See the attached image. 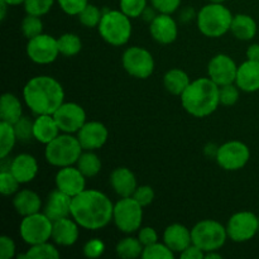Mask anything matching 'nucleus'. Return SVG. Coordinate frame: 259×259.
<instances>
[{
  "mask_svg": "<svg viewBox=\"0 0 259 259\" xmlns=\"http://www.w3.org/2000/svg\"><path fill=\"white\" fill-rule=\"evenodd\" d=\"M113 214V202L98 190H83L72 197L71 217L83 229H103L111 222Z\"/></svg>",
  "mask_w": 259,
  "mask_h": 259,
  "instance_id": "obj_1",
  "label": "nucleus"
},
{
  "mask_svg": "<svg viewBox=\"0 0 259 259\" xmlns=\"http://www.w3.org/2000/svg\"><path fill=\"white\" fill-rule=\"evenodd\" d=\"M23 96L28 108L37 115L52 114L63 104L62 85L51 76H37L25 83Z\"/></svg>",
  "mask_w": 259,
  "mask_h": 259,
  "instance_id": "obj_2",
  "label": "nucleus"
},
{
  "mask_svg": "<svg viewBox=\"0 0 259 259\" xmlns=\"http://www.w3.org/2000/svg\"><path fill=\"white\" fill-rule=\"evenodd\" d=\"M185 110L196 118H204L217 110L220 104L219 86L207 77L192 81L181 95Z\"/></svg>",
  "mask_w": 259,
  "mask_h": 259,
  "instance_id": "obj_3",
  "label": "nucleus"
},
{
  "mask_svg": "<svg viewBox=\"0 0 259 259\" xmlns=\"http://www.w3.org/2000/svg\"><path fill=\"white\" fill-rule=\"evenodd\" d=\"M233 18L234 17L227 7L218 3H210L202 7L197 14V27L206 37H222L230 30Z\"/></svg>",
  "mask_w": 259,
  "mask_h": 259,
  "instance_id": "obj_4",
  "label": "nucleus"
},
{
  "mask_svg": "<svg viewBox=\"0 0 259 259\" xmlns=\"http://www.w3.org/2000/svg\"><path fill=\"white\" fill-rule=\"evenodd\" d=\"M82 149L77 138L66 133L56 137L52 142L46 144V159L56 167L72 166L73 163H77Z\"/></svg>",
  "mask_w": 259,
  "mask_h": 259,
  "instance_id": "obj_5",
  "label": "nucleus"
},
{
  "mask_svg": "<svg viewBox=\"0 0 259 259\" xmlns=\"http://www.w3.org/2000/svg\"><path fill=\"white\" fill-rule=\"evenodd\" d=\"M99 33L111 46H123L132 35L131 18L121 10H108L103 13L99 24Z\"/></svg>",
  "mask_w": 259,
  "mask_h": 259,
  "instance_id": "obj_6",
  "label": "nucleus"
},
{
  "mask_svg": "<svg viewBox=\"0 0 259 259\" xmlns=\"http://www.w3.org/2000/svg\"><path fill=\"white\" fill-rule=\"evenodd\" d=\"M192 244L197 245L205 253L219 250L228 238L227 228L215 220H202L191 230Z\"/></svg>",
  "mask_w": 259,
  "mask_h": 259,
  "instance_id": "obj_7",
  "label": "nucleus"
},
{
  "mask_svg": "<svg viewBox=\"0 0 259 259\" xmlns=\"http://www.w3.org/2000/svg\"><path fill=\"white\" fill-rule=\"evenodd\" d=\"M142 205L133 197H121L114 205L113 220L120 232L131 234L141 229L143 210Z\"/></svg>",
  "mask_w": 259,
  "mask_h": 259,
  "instance_id": "obj_8",
  "label": "nucleus"
},
{
  "mask_svg": "<svg viewBox=\"0 0 259 259\" xmlns=\"http://www.w3.org/2000/svg\"><path fill=\"white\" fill-rule=\"evenodd\" d=\"M52 230L53 222L45 212L24 217L19 227L20 237L29 245L48 242L52 238Z\"/></svg>",
  "mask_w": 259,
  "mask_h": 259,
  "instance_id": "obj_9",
  "label": "nucleus"
},
{
  "mask_svg": "<svg viewBox=\"0 0 259 259\" xmlns=\"http://www.w3.org/2000/svg\"><path fill=\"white\" fill-rule=\"evenodd\" d=\"M123 67L133 77L148 78L154 70V60L149 51L136 46L124 52Z\"/></svg>",
  "mask_w": 259,
  "mask_h": 259,
  "instance_id": "obj_10",
  "label": "nucleus"
},
{
  "mask_svg": "<svg viewBox=\"0 0 259 259\" xmlns=\"http://www.w3.org/2000/svg\"><path fill=\"white\" fill-rule=\"evenodd\" d=\"M227 232L234 242H248L259 232L258 218L250 211L237 212L228 222Z\"/></svg>",
  "mask_w": 259,
  "mask_h": 259,
  "instance_id": "obj_11",
  "label": "nucleus"
},
{
  "mask_svg": "<svg viewBox=\"0 0 259 259\" xmlns=\"http://www.w3.org/2000/svg\"><path fill=\"white\" fill-rule=\"evenodd\" d=\"M249 148L238 141L228 142L219 147L217 161L222 168L227 171H238L249 161Z\"/></svg>",
  "mask_w": 259,
  "mask_h": 259,
  "instance_id": "obj_12",
  "label": "nucleus"
},
{
  "mask_svg": "<svg viewBox=\"0 0 259 259\" xmlns=\"http://www.w3.org/2000/svg\"><path fill=\"white\" fill-rule=\"evenodd\" d=\"M27 55L33 62L39 65H48L52 63L60 55L57 39L52 35L39 34L34 38L28 39Z\"/></svg>",
  "mask_w": 259,
  "mask_h": 259,
  "instance_id": "obj_13",
  "label": "nucleus"
},
{
  "mask_svg": "<svg viewBox=\"0 0 259 259\" xmlns=\"http://www.w3.org/2000/svg\"><path fill=\"white\" fill-rule=\"evenodd\" d=\"M56 123L61 132L65 133H76L86 123V113L82 106L75 103H63L53 113Z\"/></svg>",
  "mask_w": 259,
  "mask_h": 259,
  "instance_id": "obj_14",
  "label": "nucleus"
},
{
  "mask_svg": "<svg viewBox=\"0 0 259 259\" xmlns=\"http://www.w3.org/2000/svg\"><path fill=\"white\" fill-rule=\"evenodd\" d=\"M238 66L228 55H217L207 66L209 77L217 83L218 86H224L233 83L237 78Z\"/></svg>",
  "mask_w": 259,
  "mask_h": 259,
  "instance_id": "obj_15",
  "label": "nucleus"
},
{
  "mask_svg": "<svg viewBox=\"0 0 259 259\" xmlns=\"http://www.w3.org/2000/svg\"><path fill=\"white\" fill-rule=\"evenodd\" d=\"M56 186L60 191L73 197L85 190V176L80 169L72 166L61 167L56 175Z\"/></svg>",
  "mask_w": 259,
  "mask_h": 259,
  "instance_id": "obj_16",
  "label": "nucleus"
},
{
  "mask_svg": "<svg viewBox=\"0 0 259 259\" xmlns=\"http://www.w3.org/2000/svg\"><path fill=\"white\" fill-rule=\"evenodd\" d=\"M77 139L85 151H95L105 144L108 129L100 121H89L77 132Z\"/></svg>",
  "mask_w": 259,
  "mask_h": 259,
  "instance_id": "obj_17",
  "label": "nucleus"
},
{
  "mask_svg": "<svg viewBox=\"0 0 259 259\" xmlns=\"http://www.w3.org/2000/svg\"><path fill=\"white\" fill-rule=\"evenodd\" d=\"M149 32L154 40L161 45H169L176 40L179 30H177V24L174 18L169 14L161 13L151 22Z\"/></svg>",
  "mask_w": 259,
  "mask_h": 259,
  "instance_id": "obj_18",
  "label": "nucleus"
},
{
  "mask_svg": "<svg viewBox=\"0 0 259 259\" xmlns=\"http://www.w3.org/2000/svg\"><path fill=\"white\" fill-rule=\"evenodd\" d=\"M71 202H72V197L60 191L58 189L55 190L48 195L45 214L52 222L68 218V215H71Z\"/></svg>",
  "mask_w": 259,
  "mask_h": 259,
  "instance_id": "obj_19",
  "label": "nucleus"
},
{
  "mask_svg": "<svg viewBox=\"0 0 259 259\" xmlns=\"http://www.w3.org/2000/svg\"><path fill=\"white\" fill-rule=\"evenodd\" d=\"M9 171L14 175L19 184H28L37 176L38 163L33 156L22 153L10 162Z\"/></svg>",
  "mask_w": 259,
  "mask_h": 259,
  "instance_id": "obj_20",
  "label": "nucleus"
},
{
  "mask_svg": "<svg viewBox=\"0 0 259 259\" xmlns=\"http://www.w3.org/2000/svg\"><path fill=\"white\" fill-rule=\"evenodd\" d=\"M78 227L76 220H71L68 218L56 220L53 222L52 239L56 244L70 247L73 245L78 239Z\"/></svg>",
  "mask_w": 259,
  "mask_h": 259,
  "instance_id": "obj_21",
  "label": "nucleus"
},
{
  "mask_svg": "<svg viewBox=\"0 0 259 259\" xmlns=\"http://www.w3.org/2000/svg\"><path fill=\"white\" fill-rule=\"evenodd\" d=\"M237 86L245 93H254L259 90V62L250 61L242 63L238 67Z\"/></svg>",
  "mask_w": 259,
  "mask_h": 259,
  "instance_id": "obj_22",
  "label": "nucleus"
},
{
  "mask_svg": "<svg viewBox=\"0 0 259 259\" xmlns=\"http://www.w3.org/2000/svg\"><path fill=\"white\" fill-rule=\"evenodd\" d=\"M164 244L174 253H181L192 244L191 232L181 224H172L164 230Z\"/></svg>",
  "mask_w": 259,
  "mask_h": 259,
  "instance_id": "obj_23",
  "label": "nucleus"
},
{
  "mask_svg": "<svg viewBox=\"0 0 259 259\" xmlns=\"http://www.w3.org/2000/svg\"><path fill=\"white\" fill-rule=\"evenodd\" d=\"M110 184L120 197L133 196L137 190V180L133 172L126 167H118L110 175Z\"/></svg>",
  "mask_w": 259,
  "mask_h": 259,
  "instance_id": "obj_24",
  "label": "nucleus"
},
{
  "mask_svg": "<svg viewBox=\"0 0 259 259\" xmlns=\"http://www.w3.org/2000/svg\"><path fill=\"white\" fill-rule=\"evenodd\" d=\"M60 128L52 114H42L35 118L33 123V136L34 139L43 144H48L56 137L60 136Z\"/></svg>",
  "mask_w": 259,
  "mask_h": 259,
  "instance_id": "obj_25",
  "label": "nucleus"
},
{
  "mask_svg": "<svg viewBox=\"0 0 259 259\" xmlns=\"http://www.w3.org/2000/svg\"><path fill=\"white\" fill-rule=\"evenodd\" d=\"M13 205H14L15 211L24 218L39 212L42 201H40V197L32 190H22L17 192L13 199Z\"/></svg>",
  "mask_w": 259,
  "mask_h": 259,
  "instance_id": "obj_26",
  "label": "nucleus"
},
{
  "mask_svg": "<svg viewBox=\"0 0 259 259\" xmlns=\"http://www.w3.org/2000/svg\"><path fill=\"white\" fill-rule=\"evenodd\" d=\"M22 104L13 94H4L0 101V118L2 121L15 124L22 118Z\"/></svg>",
  "mask_w": 259,
  "mask_h": 259,
  "instance_id": "obj_27",
  "label": "nucleus"
},
{
  "mask_svg": "<svg viewBox=\"0 0 259 259\" xmlns=\"http://www.w3.org/2000/svg\"><path fill=\"white\" fill-rule=\"evenodd\" d=\"M230 30L238 39L249 40L257 33V23L249 15L237 14L233 18Z\"/></svg>",
  "mask_w": 259,
  "mask_h": 259,
  "instance_id": "obj_28",
  "label": "nucleus"
},
{
  "mask_svg": "<svg viewBox=\"0 0 259 259\" xmlns=\"http://www.w3.org/2000/svg\"><path fill=\"white\" fill-rule=\"evenodd\" d=\"M164 88L174 95H182L187 86L191 83L189 75L180 68H172L163 77Z\"/></svg>",
  "mask_w": 259,
  "mask_h": 259,
  "instance_id": "obj_29",
  "label": "nucleus"
},
{
  "mask_svg": "<svg viewBox=\"0 0 259 259\" xmlns=\"http://www.w3.org/2000/svg\"><path fill=\"white\" fill-rule=\"evenodd\" d=\"M18 141L15 134L14 125L7 121L0 123V158H7L8 154L14 148L15 142Z\"/></svg>",
  "mask_w": 259,
  "mask_h": 259,
  "instance_id": "obj_30",
  "label": "nucleus"
},
{
  "mask_svg": "<svg viewBox=\"0 0 259 259\" xmlns=\"http://www.w3.org/2000/svg\"><path fill=\"white\" fill-rule=\"evenodd\" d=\"M143 244L141 240L136 238H124L116 245V254L124 259H134L138 258L143 253Z\"/></svg>",
  "mask_w": 259,
  "mask_h": 259,
  "instance_id": "obj_31",
  "label": "nucleus"
},
{
  "mask_svg": "<svg viewBox=\"0 0 259 259\" xmlns=\"http://www.w3.org/2000/svg\"><path fill=\"white\" fill-rule=\"evenodd\" d=\"M77 168L82 172L85 177H94L100 172L101 161L93 151L82 153L77 161Z\"/></svg>",
  "mask_w": 259,
  "mask_h": 259,
  "instance_id": "obj_32",
  "label": "nucleus"
},
{
  "mask_svg": "<svg viewBox=\"0 0 259 259\" xmlns=\"http://www.w3.org/2000/svg\"><path fill=\"white\" fill-rule=\"evenodd\" d=\"M57 45L61 55L67 56V57L77 55L82 47L80 37L73 33H65L60 38H57Z\"/></svg>",
  "mask_w": 259,
  "mask_h": 259,
  "instance_id": "obj_33",
  "label": "nucleus"
},
{
  "mask_svg": "<svg viewBox=\"0 0 259 259\" xmlns=\"http://www.w3.org/2000/svg\"><path fill=\"white\" fill-rule=\"evenodd\" d=\"M60 258V252L55 245L48 242L30 245L25 253V259H57Z\"/></svg>",
  "mask_w": 259,
  "mask_h": 259,
  "instance_id": "obj_34",
  "label": "nucleus"
},
{
  "mask_svg": "<svg viewBox=\"0 0 259 259\" xmlns=\"http://www.w3.org/2000/svg\"><path fill=\"white\" fill-rule=\"evenodd\" d=\"M101 18H103V13L100 12L98 7L93 4L86 5L85 9L78 14V20L81 22V24L88 28L99 27Z\"/></svg>",
  "mask_w": 259,
  "mask_h": 259,
  "instance_id": "obj_35",
  "label": "nucleus"
},
{
  "mask_svg": "<svg viewBox=\"0 0 259 259\" xmlns=\"http://www.w3.org/2000/svg\"><path fill=\"white\" fill-rule=\"evenodd\" d=\"M174 252L166 244H159L158 242L144 247L142 253L143 259H174Z\"/></svg>",
  "mask_w": 259,
  "mask_h": 259,
  "instance_id": "obj_36",
  "label": "nucleus"
},
{
  "mask_svg": "<svg viewBox=\"0 0 259 259\" xmlns=\"http://www.w3.org/2000/svg\"><path fill=\"white\" fill-rule=\"evenodd\" d=\"M42 30H43V23L42 20H40V18L37 17V15L28 14L27 17L23 19L22 32L28 39L42 34Z\"/></svg>",
  "mask_w": 259,
  "mask_h": 259,
  "instance_id": "obj_37",
  "label": "nucleus"
},
{
  "mask_svg": "<svg viewBox=\"0 0 259 259\" xmlns=\"http://www.w3.org/2000/svg\"><path fill=\"white\" fill-rule=\"evenodd\" d=\"M19 181L14 177V175L9 169H2L0 172V192L4 196H10L15 194L19 187Z\"/></svg>",
  "mask_w": 259,
  "mask_h": 259,
  "instance_id": "obj_38",
  "label": "nucleus"
},
{
  "mask_svg": "<svg viewBox=\"0 0 259 259\" xmlns=\"http://www.w3.org/2000/svg\"><path fill=\"white\" fill-rule=\"evenodd\" d=\"M53 3L55 0H25L24 9L27 14L42 17L50 12L51 8L53 7Z\"/></svg>",
  "mask_w": 259,
  "mask_h": 259,
  "instance_id": "obj_39",
  "label": "nucleus"
},
{
  "mask_svg": "<svg viewBox=\"0 0 259 259\" xmlns=\"http://www.w3.org/2000/svg\"><path fill=\"white\" fill-rule=\"evenodd\" d=\"M147 8V0H120V10L129 18H138Z\"/></svg>",
  "mask_w": 259,
  "mask_h": 259,
  "instance_id": "obj_40",
  "label": "nucleus"
},
{
  "mask_svg": "<svg viewBox=\"0 0 259 259\" xmlns=\"http://www.w3.org/2000/svg\"><path fill=\"white\" fill-rule=\"evenodd\" d=\"M33 123L34 121L30 120L28 116H22L17 123L13 124L14 125L15 134H17V138L19 141L27 142L30 138H34V136H33Z\"/></svg>",
  "mask_w": 259,
  "mask_h": 259,
  "instance_id": "obj_41",
  "label": "nucleus"
},
{
  "mask_svg": "<svg viewBox=\"0 0 259 259\" xmlns=\"http://www.w3.org/2000/svg\"><path fill=\"white\" fill-rule=\"evenodd\" d=\"M219 98L220 104L225 106H232L239 99V91H238V86H234L233 83L229 85L219 86Z\"/></svg>",
  "mask_w": 259,
  "mask_h": 259,
  "instance_id": "obj_42",
  "label": "nucleus"
},
{
  "mask_svg": "<svg viewBox=\"0 0 259 259\" xmlns=\"http://www.w3.org/2000/svg\"><path fill=\"white\" fill-rule=\"evenodd\" d=\"M57 2L61 9L68 15H78L89 4V0H57Z\"/></svg>",
  "mask_w": 259,
  "mask_h": 259,
  "instance_id": "obj_43",
  "label": "nucleus"
},
{
  "mask_svg": "<svg viewBox=\"0 0 259 259\" xmlns=\"http://www.w3.org/2000/svg\"><path fill=\"white\" fill-rule=\"evenodd\" d=\"M105 250V244L100 239H91L83 245V254L88 258H99Z\"/></svg>",
  "mask_w": 259,
  "mask_h": 259,
  "instance_id": "obj_44",
  "label": "nucleus"
},
{
  "mask_svg": "<svg viewBox=\"0 0 259 259\" xmlns=\"http://www.w3.org/2000/svg\"><path fill=\"white\" fill-rule=\"evenodd\" d=\"M132 197H133L134 200H137L143 207L148 206V205L153 201L154 191L151 186H139L137 187V190L134 191L133 196Z\"/></svg>",
  "mask_w": 259,
  "mask_h": 259,
  "instance_id": "obj_45",
  "label": "nucleus"
},
{
  "mask_svg": "<svg viewBox=\"0 0 259 259\" xmlns=\"http://www.w3.org/2000/svg\"><path fill=\"white\" fill-rule=\"evenodd\" d=\"M152 5L156 10L163 14H172L179 9L181 0H151Z\"/></svg>",
  "mask_w": 259,
  "mask_h": 259,
  "instance_id": "obj_46",
  "label": "nucleus"
},
{
  "mask_svg": "<svg viewBox=\"0 0 259 259\" xmlns=\"http://www.w3.org/2000/svg\"><path fill=\"white\" fill-rule=\"evenodd\" d=\"M15 254V243L12 238L3 235L0 237V259H10Z\"/></svg>",
  "mask_w": 259,
  "mask_h": 259,
  "instance_id": "obj_47",
  "label": "nucleus"
},
{
  "mask_svg": "<svg viewBox=\"0 0 259 259\" xmlns=\"http://www.w3.org/2000/svg\"><path fill=\"white\" fill-rule=\"evenodd\" d=\"M138 239L141 240L143 247H147V245L154 244V243L158 242V234H157V232L153 228L146 227L139 230Z\"/></svg>",
  "mask_w": 259,
  "mask_h": 259,
  "instance_id": "obj_48",
  "label": "nucleus"
},
{
  "mask_svg": "<svg viewBox=\"0 0 259 259\" xmlns=\"http://www.w3.org/2000/svg\"><path fill=\"white\" fill-rule=\"evenodd\" d=\"M180 255H181L182 259H202L205 258V252L202 249H200L197 245L191 244L184 252H181Z\"/></svg>",
  "mask_w": 259,
  "mask_h": 259,
  "instance_id": "obj_49",
  "label": "nucleus"
},
{
  "mask_svg": "<svg viewBox=\"0 0 259 259\" xmlns=\"http://www.w3.org/2000/svg\"><path fill=\"white\" fill-rule=\"evenodd\" d=\"M247 57L250 61H258L259 62V45L254 43V45L249 46L247 50Z\"/></svg>",
  "mask_w": 259,
  "mask_h": 259,
  "instance_id": "obj_50",
  "label": "nucleus"
},
{
  "mask_svg": "<svg viewBox=\"0 0 259 259\" xmlns=\"http://www.w3.org/2000/svg\"><path fill=\"white\" fill-rule=\"evenodd\" d=\"M218 151H219V147H217L215 144H207L206 148H205V153H206L209 157L215 156V158H217Z\"/></svg>",
  "mask_w": 259,
  "mask_h": 259,
  "instance_id": "obj_51",
  "label": "nucleus"
},
{
  "mask_svg": "<svg viewBox=\"0 0 259 259\" xmlns=\"http://www.w3.org/2000/svg\"><path fill=\"white\" fill-rule=\"evenodd\" d=\"M144 17V19L146 20H149V22H152V20L154 19V18L157 17L156 14H154L153 10H151L149 8H146V10L143 12V14H142Z\"/></svg>",
  "mask_w": 259,
  "mask_h": 259,
  "instance_id": "obj_52",
  "label": "nucleus"
},
{
  "mask_svg": "<svg viewBox=\"0 0 259 259\" xmlns=\"http://www.w3.org/2000/svg\"><path fill=\"white\" fill-rule=\"evenodd\" d=\"M8 7H9V5H8L7 3H4L0 0V10H2V13H0V19L2 20H4L5 17H7V8Z\"/></svg>",
  "mask_w": 259,
  "mask_h": 259,
  "instance_id": "obj_53",
  "label": "nucleus"
},
{
  "mask_svg": "<svg viewBox=\"0 0 259 259\" xmlns=\"http://www.w3.org/2000/svg\"><path fill=\"white\" fill-rule=\"evenodd\" d=\"M215 252H217V250L205 253V258L206 259H222V254H219V253H215Z\"/></svg>",
  "mask_w": 259,
  "mask_h": 259,
  "instance_id": "obj_54",
  "label": "nucleus"
},
{
  "mask_svg": "<svg viewBox=\"0 0 259 259\" xmlns=\"http://www.w3.org/2000/svg\"><path fill=\"white\" fill-rule=\"evenodd\" d=\"M2 2L7 3L9 7H13V5H20V4H24L25 0H2Z\"/></svg>",
  "mask_w": 259,
  "mask_h": 259,
  "instance_id": "obj_55",
  "label": "nucleus"
},
{
  "mask_svg": "<svg viewBox=\"0 0 259 259\" xmlns=\"http://www.w3.org/2000/svg\"><path fill=\"white\" fill-rule=\"evenodd\" d=\"M210 3H218V4H223V3L225 2V0H209Z\"/></svg>",
  "mask_w": 259,
  "mask_h": 259,
  "instance_id": "obj_56",
  "label": "nucleus"
},
{
  "mask_svg": "<svg viewBox=\"0 0 259 259\" xmlns=\"http://www.w3.org/2000/svg\"><path fill=\"white\" fill-rule=\"evenodd\" d=\"M258 224H259V218H258Z\"/></svg>",
  "mask_w": 259,
  "mask_h": 259,
  "instance_id": "obj_57",
  "label": "nucleus"
}]
</instances>
